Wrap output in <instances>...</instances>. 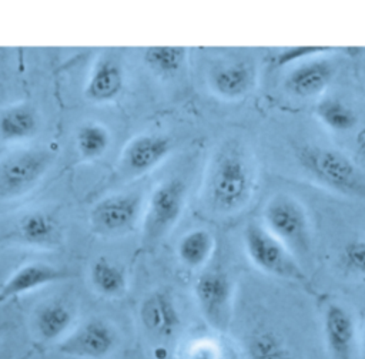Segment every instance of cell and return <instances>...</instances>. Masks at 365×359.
Instances as JSON below:
<instances>
[{"label":"cell","mask_w":365,"mask_h":359,"mask_svg":"<svg viewBox=\"0 0 365 359\" xmlns=\"http://www.w3.org/2000/svg\"><path fill=\"white\" fill-rule=\"evenodd\" d=\"M255 172L250 155L234 141L225 142L212 155L202 187L207 207L220 215H231L250 202Z\"/></svg>","instance_id":"6da1fadb"},{"label":"cell","mask_w":365,"mask_h":359,"mask_svg":"<svg viewBox=\"0 0 365 359\" xmlns=\"http://www.w3.org/2000/svg\"><path fill=\"white\" fill-rule=\"evenodd\" d=\"M295 157L299 165L324 187L365 199V175L344 152L331 147L304 144L297 148Z\"/></svg>","instance_id":"7a4b0ae2"},{"label":"cell","mask_w":365,"mask_h":359,"mask_svg":"<svg viewBox=\"0 0 365 359\" xmlns=\"http://www.w3.org/2000/svg\"><path fill=\"white\" fill-rule=\"evenodd\" d=\"M242 239L245 252L255 268L281 279L307 282V275L297 256L264 224L250 222L244 229Z\"/></svg>","instance_id":"3957f363"},{"label":"cell","mask_w":365,"mask_h":359,"mask_svg":"<svg viewBox=\"0 0 365 359\" xmlns=\"http://www.w3.org/2000/svg\"><path fill=\"white\" fill-rule=\"evenodd\" d=\"M264 227L295 256L309 249V221L304 205L287 194L274 195L262 212Z\"/></svg>","instance_id":"277c9868"},{"label":"cell","mask_w":365,"mask_h":359,"mask_svg":"<svg viewBox=\"0 0 365 359\" xmlns=\"http://www.w3.org/2000/svg\"><path fill=\"white\" fill-rule=\"evenodd\" d=\"M54 155L46 148H24L0 161V199H14L30 192L51 167Z\"/></svg>","instance_id":"5b68a950"},{"label":"cell","mask_w":365,"mask_h":359,"mask_svg":"<svg viewBox=\"0 0 365 359\" xmlns=\"http://www.w3.org/2000/svg\"><path fill=\"white\" fill-rule=\"evenodd\" d=\"M185 204V184L170 178L158 184L147 202L143 218V241L155 244L164 238L181 217Z\"/></svg>","instance_id":"8992f818"},{"label":"cell","mask_w":365,"mask_h":359,"mask_svg":"<svg viewBox=\"0 0 365 359\" xmlns=\"http://www.w3.org/2000/svg\"><path fill=\"white\" fill-rule=\"evenodd\" d=\"M194 295L207 323L225 332L232 309V282L230 276L218 269L202 272L194 283Z\"/></svg>","instance_id":"52a82bcc"},{"label":"cell","mask_w":365,"mask_h":359,"mask_svg":"<svg viewBox=\"0 0 365 359\" xmlns=\"http://www.w3.org/2000/svg\"><path fill=\"white\" fill-rule=\"evenodd\" d=\"M140 208L141 198L138 194H113L93 205L88 221L93 231L98 235H121L134 227Z\"/></svg>","instance_id":"ba28073f"},{"label":"cell","mask_w":365,"mask_h":359,"mask_svg":"<svg viewBox=\"0 0 365 359\" xmlns=\"http://www.w3.org/2000/svg\"><path fill=\"white\" fill-rule=\"evenodd\" d=\"M117 343L115 331L103 319H90L58 340L57 350L77 359H104Z\"/></svg>","instance_id":"9c48e42d"},{"label":"cell","mask_w":365,"mask_h":359,"mask_svg":"<svg viewBox=\"0 0 365 359\" xmlns=\"http://www.w3.org/2000/svg\"><path fill=\"white\" fill-rule=\"evenodd\" d=\"M211 91L222 100H241L255 85L257 71L248 60H228L214 64L208 71Z\"/></svg>","instance_id":"30bf717a"},{"label":"cell","mask_w":365,"mask_h":359,"mask_svg":"<svg viewBox=\"0 0 365 359\" xmlns=\"http://www.w3.org/2000/svg\"><path fill=\"white\" fill-rule=\"evenodd\" d=\"M336 74V64L322 56L298 63L285 78V90L297 98H312L322 94Z\"/></svg>","instance_id":"8fae6325"},{"label":"cell","mask_w":365,"mask_h":359,"mask_svg":"<svg viewBox=\"0 0 365 359\" xmlns=\"http://www.w3.org/2000/svg\"><path fill=\"white\" fill-rule=\"evenodd\" d=\"M171 140L161 134H140L124 147L120 162L130 175L144 174L157 167L171 151Z\"/></svg>","instance_id":"7c38bea8"},{"label":"cell","mask_w":365,"mask_h":359,"mask_svg":"<svg viewBox=\"0 0 365 359\" xmlns=\"http://www.w3.org/2000/svg\"><path fill=\"white\" fill-rule=\"evenodd\" d=\"M322 332L334 359H352L356 326L352 315L339 303H329L322 316Z\"/></svg>","instance_id":"4fadbf2b"},{"label":"cell","mask_w":365,"mask_h":359,"mask_svg":"<svg viewBox=\"0 0 365 359\" xmlns=\"http://www.w3.org/2000/svg\"><path fill=\"white\" fill-rule=\"evenodd\" d=\"M67 278V274L46 262H30L14 271L0 288V303L37 288Z\"/></svg>","instance_id":"5bb4252c"},{"label":"cell","mask_w":365,"mask_h":359,"mask_svg":"<svg viewBox=\"0 0 365 359\" xmlns=\"http://www.w3.org/2000/svg\"><path fill=\"white\" fill-rule=\"evenodd\" d=\"M140 319L147 331L163 338L174 335L181 322L178 309L167 291H154L144 298Z\"/></svg>","instance_id":"9a60e30c"},{"label":"cell","mask_w":365,"mask_h":359,"mask_svg":"<svg viewBox=\"0 0 365 359\" xmlns=\"http://www.w3.org/2000/svg\"><path fill=\"white\" fill-rule=\"evenodd\" d=\"M124 85V71L121 64L110 56L101 57L93 67L84 85V97L96 104L113 101L118 97Z\"/></svg>","instance_id":"2e32d148"},{"label":"cell","mask_w":365,"mask_h":359,"mask_svg":"<svg viewBox=\"0 0 365 359\" xmlns=\"http://www.w3.org/2000/svg\"><path fill=\"white\" fill-rule=\"evenodd\" d=\"M38 130L36 110L26 103L13 104L0 111V140L6 142L31 138Z\"/></svg>","instance_id":"e0dca14e"},{"label":"cell","mask_w":365,"mask_h":359,"mask_svg":"<svg viewBox=\"0 0 365 359\" xmlns=\"http://www.w3.org/2000/svg\"><path fill=\"white\" fill-rule=\"evenodd\" d=\"M73 322L70 306L61 301H50L43 303L36 312V331L43 340H61Z\"/></svg>","instance_id":"ac0fdd59"},{"label":"cell","mask_w":365,"mask_h":359,"mask_svg":"<svg viewBox=\"0 0 365 359\" xmlns=\"http://www.w3.org/2000/svg\"><path fill=\"white\" fill-rule=\"evenodd\" d=\"M88 276L93 288L101 296L118 298L127 291V276L123 268L104 256L91 264Z\"/></svg>","instance_id":"d6986e66"},{"label":"cell","mask_w":365,"mask_h":359,"mask_svg":"<svg viewBox=\"0 0 365 359\" xmlns=\"http://www.w3.org/2000/svg\"><path fill=\"white\" fill-rule=\"evenodd\" d=\"M215 241L207 229H192L187 232L177 245V255L182 265L191 269L201 268L212 255Z\"/></svg>","instance_id":"ffe728a7"},{"label":"cell","mask_w":365,"mask_h":359,"mask_svg":"<svg viewBox=\"0 0 365 359\" xmlns=\"http://www.w3.org/2000/svg\"><path fill=\"white\" fill-rule=\"evenodd\" d=\"M19 234L24 242L36 246H53L60 239L56 221L48 214L40 211L29 212L20 219Z\"/></svg>","instance_id":"44dd1931"},{"label":"cell","mask_w":365,"mask_h":359,"mask_svg":"<svg viewBox=\"0 0 365 359\" xmlns=\"http://www.w3.org/2000/svg\"><path fill=\"white\" fill-rule=\"evenodd\" d=\"M187 60V48L177 46H151L143 51L144 64L158 77L171 78L181 71Z\"/></svg>","instance_id":"7402d4cb"},{"label":"cell","mask_w":365,"mask_h":359,"mask_svg":"<svg viewBox=\"0 0 365 359\" xmlns=\"http://www.w3.org/2000/svg\"><path fill=\"white\" fill-rule=\"evenodd\" d=\"M317 118L331 131L346 132L356 125L355 111L336 97H325L315 107Z\"/></svg>","instance_id":"603a6c76"},{"label":"cell","mask_w":365,"mask_h":359,"mask_svg":"<svg viewBox=\"0 0 365 359\" xmlns=\"http://www.w3.org/2000/svg\"><path fill=\"white\" fill-rule=\"evenodd\" d=\"M110 132L104 125L86 123L80 125L76 132V150L86 161L97 160L110 147Z\"/></svg>","instance_id":"cb8c5ba5"},{"label":"cell","mask_w":365,"mask_h":359,"mask_svg":"<svg viewBox=\"0 0 365 359\" xmlns=\"http://www.w3.org/2000/svg\"><path fill=\"white\" fill-rule=\"evenodd\" d=\"M248 359H292L284 342L271 331H261L251 336L247 346Z\"/></svg>","instance_id":"d4e9b609"},{"label":"cell","mask_w":365,"mask_h":359,"mask_svg":"<svg viewBox=\"0 0 365 359\" xmlns=\"http://www.w3.org/2000/svg\"><path fill=\"white\" fill-rule=\"evenodd\" d=\"M328 51H332L331 47H321V46H301V47H288L282 50L275 61L278 66H288V64H295L305 61L308 58L322 56Z\"/></svg>","instance_id":"484cf974"},{"label":"cell","mask_w":365,"mask_h":359,"mask_svg":"<svg viewBox=\"0 0 365 359\" xmlns=\"http://www.w3.org/2000/svg\"><path fill=\"white\" fill-rule=\"evenodd\" d=\"M342 262L351 272L365 276V239L349 241L344 246Z\"/></svg>","instance_id":"4316f807"},{"label":"cell","mask_w":365,"mask_h":359,"mask_svg":"<svg viewBox=\"0 0 365 359\" xmlns=\"http://www.w3.org/2000/svg\"><path fill=\"white\" fill-rule=\"evenodd\" d=\"M0 331H1V326H0Z\"/></svg>","instance_id":"83f0119b"}]
</instances>
